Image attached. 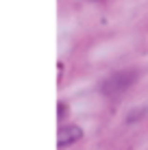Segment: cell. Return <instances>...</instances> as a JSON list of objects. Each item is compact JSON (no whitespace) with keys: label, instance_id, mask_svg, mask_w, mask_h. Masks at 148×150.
Here are the masks:
<instances>
[{"label":"cell","instance_id":"6da1fadb","mask_svg":"<svg viewBox=\"0 0 148 150\" xmlns=\"http://www.w3.org/2000/svg\"><path fill=\"white\" fill-rule=\"evenodd\" d=\"M137 79V72L135 70H126V72H118V74H113L111 79H107L103 83V94L107 96H118L122 91H126L131 85L135 83Z\"/></svg>","mask_w":148,"mask_h":150},{"label":"cell","instance_id":"3957f363","mask_svg":"<svg viewBox=\"0 0 148 150\" xmlns=\"http://www.w3.org/2000/svg\"><path fill=\"white\" fill-rule=\"evenodd\" d=\"M146 113H148V109H137V111H131L126 120H129V122H137V120H142V117H144Z\"/></svg>","mask_w":148,"mask_h":150},{"label":"cell","instance_id":"7a4b0ae2","mask_svg":"<svg viewBox=\"0 0 148 150\" xmlns=\"http://www.w3.org/2000/svg\"><path fill=\"white\" fill-rule=\"evenodd\" d=\"M81 137H83V131H81L79 126H74V124L61 126L59 133H57V146L59 148H68V146H72V144H76Z\"/></svg>","mask_w":148,"mask_h":150}]
</instances>
